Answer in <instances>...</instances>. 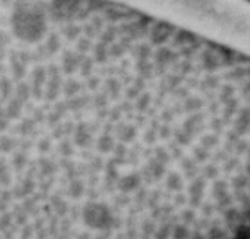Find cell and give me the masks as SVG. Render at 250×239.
Returning a JSON list of instances; mask_svg holds the SVG:
<instances>
[{
	"label": "cell",
	"mask_w": 250,
	"mask_h": 239,
	"mask_svg": "<svg viewBox=\"0 0 250 239\" xmlns=\"http://www.w3.org/2000/svg\"><path fill=\"white\" fill-rule=\"evenodd\" d=\"M0 239H250V54L113 0H0Z\"/></svg>",
	"instance_id": "6da1fadb"
},
{
	"label": "cell",
	"mask_w": 250,
	"mask_h": 239,
	"mask_svg": "<svg viewBox=\"0 0 250 239\" xmlns=\"http://www.w3.org/2000/svg\"><path fill=\"white\" fill-rule=\"evenodd\" d=\"M249 2H250V0H249Z\"/></svg>",
	"instance_id": "7a4b0ae2"
}]
</instances>
